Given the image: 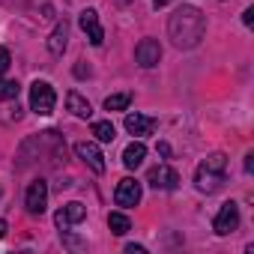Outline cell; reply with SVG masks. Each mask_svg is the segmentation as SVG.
<instances>
[{
    "instance_id": "obj_1",
    "label": "cell",
    "mask_w": 254,
    "mask_h": 254,
    "mask_svg": "<svg viewBox=\"0 0 254 254\" xmlns=\"http://www.w3.org/2000/svg\"><path fill=\"white\" fill-rule=\"evenodd\" d=\"M203 30H206L203 12L194 6H180L168 21V36L177 48H194L203 39Z\"/></svg>"
},
{
    "instance_id": "obj_2",
    "label": "cell",
    "mask_w": 254,
    "mask_h": 254,
    "mask_svg": "<svg viewBox=\"0 0 254 254\" xmlns=\"http://www.w3.org/2000/svg\"><path fill=\"white\" fill-rule=\"evenodd\" d=\"M224 171H227V156L224 153H212V156H206L200 165H197V171H194V183H197V189L200 191H215L221 183H224Z\"/></svg>"
},
{
    "instance_id": "obj_3",
    "label": "cell",
    "mask_w": 254,
    "mask_h": 254,
    "mask_svg": "<svg viewBox=\"0 0 254 254\" xmlns=\"http://www.w3.org/2000/svg\"><path fill=\"white\" fill-rule=\"evenodd\" d=\"M57 105V96H54V87L48 81H36L30 87V108L39 114V117H48Z\"/></svg>"
},
{
    "instance_id": "obj_4",
    "label": "cell",
    "mask_w": 254,
    "mask_h": 254,
    "mask_svg": "<svg viewBox=\"0 0 254 254\" xmlns=\"http://www.w3.org/2000/svg\"><path fill=\"white\" fill-rule=\"evenodd\" d=\"M114 200H117V206H123V209L138 206V203H141V183L132 180V177L120 180V183H117V191H114Z\"/></svg>"
},
{
    "instance_id": "obj_5",
    "label": "cell",
    "mask_w": 254,
    "mask_h": 254,
    "mask_svg": "<svg viewBox=\"0 0 254 254\" xmlns=\"http://www.w3.org/2000/svg\"><path fill=\"white\" fill-rule=\"evenodd\" d=\"M45 203H48V186L45 180H33L27 186V194H24V206L30 215H42L45 212Z\"/></svg>"
},
{
    "instance_id": "obj_6",
    "label": "cell",
    "mask_w": 254,
    "mask_h": 254,
    "mask_svg": "<svg viewBox=\"0 0 254 254\" xmlns=\"http://www.w3.org/2000/svg\"><path fill=\"white\" fill-rule=\"evenodd\" d=\"M212 227H215V233H218V236H227V233H233V230L239 227V206H236L233 200L221 203V209H218V215H215Z\"/></svg>"
},
{
    "instance_id": "obj_7",
    "label": "cell",
    "mask_w": 254,
    "mask_h": 254,
    "mask_svg": "<svg viewBox=\"0 0 254 254\" xmlns=\"http://www.w3.org/2000/svg\"><path fill=\"white\" fill-rule=\"evenodd\" d=\"M75 156H78L84 165H90L96 174H105V156H102V150H99L93 141H81V144H75Z\"/></svg>"
},
{
    "instance_id": "obj_8",
    "label": "cell",
    "mask_w": 254,
    "mask_h": 254,
    "mask_svg": "<svg viewBox=\"0 0 254 254\" xmlns=\"http://www.w3.org/2000/svg\"><path fill=\"white\" fill-rule=\"evenodd\" d=\"M147 183H150L153 189H165V191H171V189H177L180 174H177L174 168H168V165H156V168H150Z\"/></svg>"
},
{
    "instance_id": "obj_9",
    "label": "cell",
    "mask_w": 254,
    "mask_h": 254,
    "mask_svg": "<svg viewBox=\"0 0 254 254\" xmlns=\"http://www.w3.org/2000/svg\"><path fill=\"white\" fill-rule=\"evenodd\" d=\"M78 24H81V30L87 33V39H90V45H102L105 42V30H102V24H99V15H96V9H84L81 12V18H78Z\"/></svg>"
},
{
    "instance_id": "obj_10",
    "label": "cell",
    "mask_w": 254,
    "mask_h": 254,
    "mask_svg": "<svg viewBox=\"0 0 254 254\" xmlns=\"http://www.w3.org/2000/svg\"><path fill=\"white\" fill-rule=\"evenodd\" d=\"M135 60H138L144 69L159 66V60H162V45H159L156 39H141L138 48H135Z\"/></svg>"
},
{
    "instance_id": "obj_11",
    "label": "cell",
    "mask_w": 254,
    "mask_h": 254,
    "mask_svg": "<svg viewBox=\"0 0 254 254\" xmlns=\"http://www.w3.org/2000/svg\"><path fill=\"white\" fill-rule=\"evenodd\" d=\"M84 215H87V209H84V203H78V200H72V203H66L63 209H57V215H54V221H57V227H60V230H66V227H72V224H78V221H84Z\"/></svg>"
},
{
    "instance_id": "obj_12",
    "label": "cell",
    "mask_w": 254,
    "mask_h": 254,
    "mask_svg": "<svg viewBox=\"0 0 254 254\" xmlns=\"http://www.w3.org/2000/svg\"><path fill=\"white\" fill-rule=\"evenodd\" d=\"M156 126H159V123H156L153 117H144V114H129V117H126V129H129L132 135H138V138L153 135Z\"/></svg>"
},
{
    "instance_id": "obj_13",
    "label": "cell",
    "mask_w": 254,
    "mask_h": 254,
    "mask_svg": "<svg viewBox=\"0 0 254 254\" xmlns=\"http://www.w3.org/2000/svg\"><path fill=\"white\" fill-rule=\"evenodd\" d=\"M66 39H69V21L63 18V21H57L54 33L48 36V51H51L54 57H60V54L66 51Z\"/></svg>"
},
{
    "instance_id": "obj_14",
    "label": "cell",
    "mask_w": 254,
    "mask_h": 254,
    "mask_svg": "<svg viewBox=\"0 0 254 254\" xmlns=\"http://www.w3.org/2000/svg\"><path fill=\"white\" fill-rule=\"evenodd\" d=\"M144 156H147V147H144L141 141H132L129 147L123 150V165L129 168V171H135V168H138V165L144 162Z\"/></svg>"
},
{
    "instance_id": "obj_15",
    "label": "cell",
    "mask_w": 254,
    "mask_h": 254,
    "mask_svg": "<svg viewBox=\"0 0 254 254\" xmlns=\"http://www.w3.org/2000/svg\"><path fill=\"white\" fill-rule=\"evenodd\" d=\"M66 108H69L75 117H90V114H93L90 102H87L81 93H75V90H72V93H66Z\"/></svg>"
},
{
    "instance_id": "obj_16",
    "label": "cell",
    "mask_w": 254,
    "mask_h": 254,
    "mask_svg": "<svg viewBox=\"0 0 254 254\" xmlns=\"http://www.w3.org/2000/svg\"><path fill=\"white\" fill-rule=\"evenodd\" d=\"M93 135H96V141L111 144V141L117 138V129H114L111 120H96V123H93Z\"/></svg>"
},
{
    "instance_id": "obj_17",
    "label": "cell",
    "mask_w": 254,
    "mask_h": 254,
    "mask_svg": "<svg viewBox=\"0 0 254 254\" xmlns=\"http://www.w3.org/2000/svg\"><path fill=\"white\" fill-rule=\"evenodd\" d=\"M108 227H111V233L123 236V233H129V230H132V221L126 218L123 212H111V215H108Z\"/></svg>"
},
{
    "instance_id": "obj_18",
    "label": "cell",
    "mask_w": 254,
    "mask_h": 254,
    "mask_svg": "<svg viewBox=\"0 0 254 254\" xmlns=\"http://www.w3.org/2000/svg\"><path fill=\"white\" fill-rule=\"evenodd\" d=\"M132 105V93H114L105 99V111H126Z\"/></svg>"
},
{
    "instance_id": "obj_19",
    "label": "cell",
    "mask_w": 254,
    "mask_h": 254,
    "mask_svg": "<svg viewBox=\"0 0 254 254\" xmlns=\"http://www.w3.org/2000/svg\"><path fill=\"white\" fill-rule=\"evenodd\" d=\"M18 84L15 81H0V99L3 102H9V99H18Z\"/></svg>"
},
{
    "instance_id": "obj_20",
    "label": "cell",
    "mask_w": 254,
    "mask_h": 254,
    "mask_svg": "<svg viewBox=\"0 0 254 254\" xmlns=\"http://www.w3.org/2000/svg\"><path fill=\"white\" fill-rule=\"evenodd\" d=\"M9 69V51L6 48H0V75H3Z\"/></svg>"
},
{
    "instance_id": "obj_21",
    "label": "cell",
    "mask_w": 254,
    "mask_h": 254,
    "mask_svg": "<svg viewBox=\"0 0 254 254\" xmlns=\"http://www.w3.org/2000/svg\"><path fill=\"white\" fill-rule=\"evenodd\" d=\"M75 75H78V78H87V75H90V66L78 63V66H75Z\"/></svg>"
},
{
    "instance_id": "obj_22",
    "label": "cell",
    "mask_w": 254,
    "mask_h": 254,
    "mask_svg": "<svg viewBox=\"0 0 254 254\" xmlns=\"http://www.w3.org/2000/svg\"><path fill=\"white\" fill-rule=\"evenodd\" d=\"M126 251L129 254H144V245H126Z\"/></svg>"
},
{
    "instance_id": "obj_23",
    "label": "cell",
    "mask_w": 254,
    "mask_h": 254,
    "mask_svg": "<svg viewBox=\"0 0 254 254\" xmlns=\"http://www.w3.org/2000/svg\"><path fill=\"white\" fill-rule=\"evenodd\" d=\"M242 21L251 24V21H254V9H245V12H242Z\"/></svg>"
},
{
    "instance_id": "obj_24",
    "label": "cell",
    "mask_w": 254,
    "mask_h": 254,
    "mask_svg": "<svg viewBox=\"0 0 254 254\" xmlns=\"http://www.w3.org/2000/svg\"><path fill=\"white\" fill-rule=\"evenodd\" d=\"M159 153H162V156L168 159V156H171V147H168V144H159Z\"/></svg>"
},
{
    "instance_id": "obj_25",
    "label": "cell",
    "mask_w": 254,
    "mask_h": 254,
    "mask_svg": "<svg viewBox=\"0 0 254 254\" xmlns=\"http://www.w3.org/2000/svg\"><path fill=\"white\" fill-rule=\"evenodd\" d=\"M251 168H254V156L248 153V156H245V171H251Z\"/></svg>"
},
{
    "instance_id": "obj_26",
    "label": "cell",
    "mask_w": 254,
    "mask_h": 254,
    "mask_svg": "<svg viewBox=\"0 0 254 254\" xmlns=\"http://www.w3.org/2000/svg\"><path fill=\"white\" fill-rule=\"evenodd\" d=\"M6 230H9V227H6V221H3V218H0V239H3V236H6Z\"/></svg>"
},
{
    "instance_id": "obj_27",
    "label": "cell",
    "mask_w": 254,
    "mask_h": 254,
    "mask_svg": "<svg viewBox=\"0 0 254 254\" xmlns=\"http://www.w3.org/2000/svg\"><path fill=\"white\" fill-rule=\"evenodd\" d=\"M168 3H171V0H153V6H156V9H162V6H168Z\"/></svg>"
}]
</instances>
